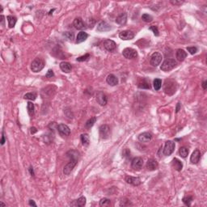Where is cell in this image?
I'll use <instances>...</instances> for the list:
<instances>
[{
  "label": "cell",
  "mask_w": 207,
  "mask_h": 207,
  "mask_svg": "<svg viewBox=\"0 0 207 207\" xmlns=\"http://www.w3.org/2000/svg\"><path fill=\"white\" fill-rule=\"evenodd\" d=\"M201 159V152L198 149L195 150L190 157V162L193 164H197Z\"/></svg>",
  "instance_id": "cell-18"
},
{
  "label": "cell",
  "mask_w": 207,
  "mask_h": 207,
  "mask_svg": "<svg viewBox=\"0 0 207 207\" xmlns=\"http://www.w3.org/2000/svg\"><path fill=\"white\" fill-rule=\"evenodd\" d=\"M24 98L25 100H35L37 99V95L35 93H27L24 95Z\"/></svg>",
  "instance_id": "cell-35"
},
{
  "label": "cell",
  "mask_w": 207,
  "mask_h": 207,
  "mask_svg": "<svg viewBox=\"0 0 207 207\" xmlns=\"http://www.w3.org/2000/svg\"><path fill=\"white\" fill-rule=\"evenodd\" d=\"M119 37L123 41H130L134 37V33L130 30H125L119 33Z\"/></svg>",
  "instance_id": "cell-10"
},
{
  "label": "cell",
  "mask_w": 207,
  "mask_h": 207,
  "mask_svg": "<svg viewBox=\"0 0 207 207\" xmlns=\"http://www.w3.org/2000/svg\"><path fill=\"white\" fill-rule=\"evenodd\" d=\"M27 109H28V112H29V114L33 117L34 114V105L32 102H29L28 105H27Z\"/></svg>",
  "instance_id": "cell-33"
},
{
  "label": "cell",
  "mask_w": 207,
  "mask_h": 207,
  "mask_svg": "<svg viewBox=\"0 0 207 207\" xmlns=\"http://www.w3.org/2000/svg\"><path fill=\"white\" fill-rule=\"evenodd\" d=\"M72 206L79 207H83L86 205V197H80L79 199L75 200L74 202L71 204Z\"/></svg>",
  "instance_id": "cell-26"
},
{
  "label": "cell",
  "mask_w": 207,
  "mask_h": 207,
  "mask_svg": "<svg viewBox=\"0 0 207 207\" xmlns=\"http://www.w3.org/2000/svg\"><path fill=\"white\" fill-rule=\"evenodd\" d=\"M54 76V71L52 70H49L48 72H47V74L45 75L46 78H52V77Z\"/></svg>",
  "instance_id": "cell-44"
},
{
  "label": "cell",
  "mask_w": 207,
  "mask_h": 207,
  "mask_svg": "<svg viewBox=\"0 0 207 207\" xmlns=\"http://www.w3.org/2000/svg\"><path fill=\"white\" fill-rule=\"evenodd\" d=\"M81 142L83 146H88L90 143V138L88 134H83L80 137Z\"/></svg>",
  "instance_id": "cell-29"
},
{
  "label": "cell",
  "mask_w": 207,
  "mask_h": 207,
  "mask_svg": "<svg viewBox=\"0 0 207 207\" xmlns=\"http://www.w3.org/2000/svg\"><path fill=\"white\" fill-rule=\"evenodd\" d=\"M96 101L101 106H105L108 103V98L107 96L102 92H99L96 95Z\"/></svg>",
  "instance_id": "cell-12"
},
{
  "label": "cell",
  "mask_w": 207,
  "mask_h": 207,
  "mask_svg": "<svg viewBox=\"0 0 207 207\" xmlns=\"http://www.w3.org/2000/svg\"><path fill=\"white\" fill-rule=\"evenodd\" d=\"M175 143L172 142V141H167L165 143V146L164 148V151H163V153L164 155L165 156H169L171 155L172 153H173L174 150H175Z\"/></svg>",
  "instance_id": "cell-4"
},
{
  "label": "cell",
  "mask_w": 207,
  "mask_h": 207,
  "mask_svg": "<svg viewBox=\"0 0 207 207\" xmlns=\"http://www.w3.org/2000/svg\"><path fill=\"white\" fill-rule=\"evenodd\" d=\"M179 154L182 158H186L189 155V149L185 147H182L179 149Z\"/></svg>",
  "instance_id": "cell-31"
},
{
  "label": "cell",
  "mask_w": 207,
  "mask_h": 207,
  "mask_svg": "<svg viewBox=\"0 0 207 207\" xmlns=\"http://www.w3.org/2000/svg\"><path fill=\"white\" fill-rule=\"evenodd\" d=\"M60 69L64 73H70V72L71 71L72 67L71 65L69 62H62L60 63Z\"/></svg>",
  "instance_id": "cell-24"
},
{
  "label": "cell",
  "mask_w": 207,
  "mask_h": 207,
  "mask_svg": "<svg viewBox=\"0 0 207 207\" xmlns=\"http://www.w3.org/2000/svg\"><path fill=\"white\" fill-rule=\"evenodd\" d=\"M90 58V54H86L83 56H81V57H79L77 58V61L78 62H84V61H87Z\"/></svg>",
  "instance_id": "cell-39"
},
{
  "label": "cell",
  "mask_w": 207,
  "mask_h": 207,
  "mask_svg": "<svg viewBox=\"0 0 207 207\" xmlns=\"http://www.w3.org/2000/svg\"><path fill=\"white\" fill-rule=\"evenodd\" d=\"M5 143V136L3 132L2 133V140H1V145H3Z\"/></svg>",
  "instance_id": "cell-46"
},
{
  "label": "cell",
  "mask_w": 207,
  "mask_h": 207,
  "mask_svg": "<svg viewBox=\"0 0 207 207\" xmlns=\"http://www.w3.org/2000/svg\"><path fill=\"white\" fill-rule=\"evenodd\" d=\"M143 166V159L141 157H135L131 161V167L134 170L139 171Z\"/></svg>",
  "instance_id": "cell-7"
},
{
  "label": "cell",
  "mask_w": 207,
  "mask_h": 207,
  "mask_svg": "<svg viewBox=\"0 0 207 207\" xmlns=\"http://www.w3.org/2000/svg\"><path fill=\"white\" fill-rule=\"evenodd\" d=\"M126 181L128 184L134 186H138L142 183L139 177H134V176H127L126 177Z\"/></svg>",
  "instance_id": "cell-14"
},
{
  "label": "cell",
  "mask_w": 207,
  "mask_h": 207,
  "mask_svg": "<svg viewBox=\"0 0 207 207\" xmlns=\"http://www.w3.org/2000/svg\"><path fill=\"white\" fill-rule=\"evenodd\" d=\"M63 36L65 37H67L69 41H73V39L75 37L74 33L72 32H66L65 33H63Z\"/></svg>",
  "instance_id": "cell-38"
},
{
  "label": "cell",
  "mask_w": 207,
  "mask_h": 207,
  "mask_svg": "<svg viewBox=\"0 0 207 207\" xmlns=\"http://www.w3.org/2000/svg\"><path fill=\"white\" fill-rule=\"evenodd\" d=\"M88 37V34L87 33H84V32H80L79 33L78 35H77L76 37V43L77 44H79V43H82L85 41L87 39Z\"/></svg>",
  "instance_id": "cell-25"
},
{
  "label": "cell",
  "mask_w": 207,
  "mask_h": 207,
  "mask_svg": "<svg viewBox=\"0 0 207 207\" xmlns=\"http://www.w3.org/2000/svg\"><path fill=\"white\" fill-rule=\"evenodd\" d=\"M0 205H1V206H6V205H5L4 203H3V202H0Z\"/></svg>",
  "instance_id": "cell-52"
},
{
  "label": "cell",
  "mask_w": 207,
  "mask_h": 207,
  "mask_svg": "<svg viewBox=\"0 0 207 207\" xmlns=\"http://www.w3.org/2000/svg\"><path fill=\"white\" fill-rule=\"evenodd\" d=\"M100 206H111V201L108 198H102L100 201Z\"/></svg>",
  "instance_id": "cell-34"
},
{
  "label": "cell",
  "mask_w": 207,
  "mask_h": 207,
  "mask_svg": "<svg viewBox=\"0 0 207 207\" xmlns=\"http://www.w3.org/2000/svg\"><path fill=\"white\" fill-rule=\"evenodd\" d=\"M182 201H183V202L185 203V205L188 206H190L191 202H192V201H193V197H190V196H186V197H185L183 198Z\"/></svg>",
  "instance_id": "cell-37"
},
{
  "label": "cell",
  "mask_w": 207,
  "mask_h": 207,
  "mask_svg": "<svg viewBox=\"0 0 207 207\" xmlns=\"http://www.w3.org/2000/svg\"><path fill=\"white\" fill-rule=\"evenodd\" d=\"M7 21H8L9 27H10V28H14L17 21L16 17L13 16H8L7 17Z\"/></svg>",
  "instance_id": "cell-28"
},
{
  "label": "cell",
  "mask_w": 207,
  "mask_h": 207,
  "mask_svg": "<svg viewBox=\"0 0 207 207\" xmlns=\"http://www.w3.org/2000/svg\"><path fill=\"white\" fill-rule=\"evenodd\" d=\"M57 130L62 136H69L71 134L70 128L65 124H59L58 126H57Z\"/></svg>",
  "instance_id": "cell-11"
},
{
  "label": "cell",
  "mask_w": 207,
  "mask_h": 207,
  "mask_svg": "<svg viewBox=\"0 0 207 207\" xmlns=\"http://www.w3.org/2000/svg\"><path fill=\"white\" fill-rule=\"evenodd\" d=\"M149 29L153 31V33H154V35H155V36H156V37L159 36V30H158V28H157L156 26H151V27H150V29Z\"/></svg>",
  "instance_id": "cell-41"
},
{
  "label": "cell",
  "mask_w": 207,
  "mask_h": 207,
  "mask_svg": "<svg viewBox=\"0 0 207 207\" xmlns=\"http://www.w3.org/2000/svg\"><path fill=\"white\" fill-rule=\"evenodd\" d=\"M106 82L108 84H109L110 86H116V85L118 84V79L117 77L113 75V74H110L109 75L107 78H106Z\"/></svg>",
  "instance_id": "cell-20"
},
{
  "label": "cell",
  "mask_w": 207,
  "mask_h": 207,
  "mask_svg": "<svg viewBox=\"0 0 207 207\" xmlns=\"http://www.w3.org/2000/svg\"><path fill=\"white\" fill-rule=\"evenodd\" d=\"M181 109V103H177V105H176V113H178L179 110Z\"/></svg>",
  "instance_id": "cell-50"
},
{
  "label": "cell",
  "mask_w": 207,
  "mask_h": 207,
  "mask_svg": "<svg viewBox=\"0 0 207 207\" xmlns=\"http://www.w3.org/2000/svg\"><path fill=\"white\" fill-rule=\"evenodd\" d=\"M103 45H104L105 49L107 51H109V52H112V51L115 50V49H116V47H117L116 43H115L113 40H109V39L105 40V41H104V43H103Z\"/></svg>",
  "instance_id": "cell-13"
},
{
  "label": "cell",
  "mask_w": 207,
  "mask_h": 207,
  "mask_svg": "<svg viewBox=\"0 0 207 207\" xmlns=\"http://www.w3.org/2000/svg\"><path fill=\"white\" fill-rule=\"evenodd\" d=\"M45 67V62L41 58H37L33 61L31 64V70L35 73L40 72Z\"/></svg>",
  "instance_id": "cell-3"
},
{
  "label": "cell",
  "mask_w": 207,
  "mask_h": 207,
  "mask_svg": "<svg viewBox=\"0 0 207 207\" xmlns=\"http://www.w3.org/2000/svg\"><path fill=\"white\" fill-rule=\"evenodd\" d=\"M202 88H203V89H204V90H206V88H207V81L205 80L204 82H203V83H202Z\"/></svg>",
  "instance_id": "cell-48"
},
{
  "label": "cell",
  "mask_w": 207,
  "mask_h": 207,
  "mask_svg": "<svg viewBox=\"0 0 207 207\" xmlns=\"http://www.w3.org/2000/svg\"><path fill=\"white\" fill-rule=\"evenodd\" d=\"M153 85H154V88L155 91L160 90L161 87H162V80L160 79H155L153 82Z\"/></svg>",
  "instance_id": "cell-32"
},
{
  "label": "cell",
  "mask_w": 207,
  "mask_h": 207,
  "mask_svg": "<svg viewBox=\"0 0 207 207\" xmlns=\"http://www.w3.org/2000/svg\"><path fill=\"white\" fill-rule=\"evenodd\" d=\"M152 139V134L149 132H144L138 135V140L141 143H148Z\"/></svg>",
  "instance_id": "cell-16"
},
{
  "label": "cell",
  "mask_w": 207,
  "mask_h": 207,
  "mask_svg": "<svg viewBox=\"0 0 207 207\" xmlns=\"http://www.w3.org/2000/svg\"><path fill=\"white\" fill-rule=\"evenodd\" d=\"M187 50L189 52V54L192 55L195 54L197 52V47H187Z\"/></svg>",
  "instance_id": "cell-40"
},
{
  "label": "cell",
  "mask_w": 207,
  "mask_h": 207,
  "mask_svg": "<svg viewBox=\"0 0 207 207\" xmlns=\"http://www.w3.org/2000/svg\"><path fill=\"white\" fill-rule=\"evenodd\" d=\"M130 205H132L130 203V202L129 201V200H127L126 199V201H121V202H120V206H130Z\"/></svg>",
  "instance_id": "cell-42"
},
{
  "label": "cell",
  "mask_w": 207,
  "mask_h": 207,
  "mask_svg": "<svg viewBox=\"0 0 207 207\" xmlns=\"http://www.w3.org/2000/svg\"><path fill=\"white\" fill-rule=\"evenodd\" d=\"M163 89H164V92L166 95L172 96L176 93V90H177V83L172 79H167L164 81Z\"/></svg>",
  "instance_id": "cell-1"
},
{
  "label": "cell",
  "mask_w": 207,
  "mask_h": 207,
  "mask_svg": "<svg viewBox=\"0 0 207 207\" xmlns=\"http://www.w3.org/2000/svg\"><path fill=\"white\" fill-rule=\"evenodd\" d=\"M138 87L141 89H150L151 88V84H150V81H148L146 79H143L138 83Z\"/></svg>",
  "instance_id": "cell-27"
},
{
  "label": "cell",
  "mask_w": 207,
  "mask_h": 207,
  "mask_svg": "<svg viewBox=\"0 0 207 207\" xmlns=\"http://www.w3.org/2000/svg\"><path fill=\"white\" fill-rule=\"evenodd\" d=\"M142 20L146 23H150L153 20V17L149 14H143L142 16Z\"/></svg>",
  "instance_id": "cell-36"
},
{
  "label": "cell",
  "mask_w": 207,
  "mask_h": 207,
  "mask_svg": "<svg viewBox=\"0 0 207 207\" xmlns=\"http://www.w3.org/2000/svg\"><path fill=\"white\" fill-rule=\"evenodd\" d=\"M172 167L175 170H176L177 172H181L183 168V164H182L181 161L179 160L176 158H175L172 161Z\"/></svg>",
  "instance_id": "cell-21"
},
{
  "label": "cell",
  "mask_w": 207,
  "mask_h": 207,
  "mask_svg": "<svg viewBox=\"0 0 207 207\" xmlns=\"http://www.w3.org/2000/svg\"><path fill=\"white\" fill-rule=\"evenodd\" d=\"M37 130L35 127H32V128H31V134H34L37 133Z\"/></svg>",
  "instance_id": "cell-47"
},
{
  "label": "cell",
  "mask_w": 207,
  "mask_h": 207,
  "mask_svg": "<svg viewBox=\"0 0 207 207\" xmlns=\"http://www.w3.org/2000/svg\"><path fill=\"white\" fill-rule=\"evenodd\" d=\"M96 117H91L90 119H88L86 123H85V127L87 128V129H91L92 127L94 126V124L96 123Z\"/></svg>",
  "instance_id": "cell-30"
},
{
  "label": "cell",
  "mask_w": 207,
  "mask_h": 207,
  "mask_svg": "<svg viewBox=\"0 0 207 207\" xmlns=\"http://www.w3.org/2000/svg\"><path fill=\"white\" fill-rule=\"evenodd\" d=\"M29 206H37V204L35 203V202H34L33 200H29Z\"/></svg>",
  "instance_id": "cell-45"
},
{
  "label": "cell",
  "mask_w": 207,
  "mask_h": 207,
  "mask_svg": "<svg viewBox=\"0 0 207 207\" xmlns=\"http://www.w3.org/2000/svg\"><path fill=\"white\" fill-rule=\"evenodd\" d=\"M176 59H177L179 62H183V61L186 58V57H187V53H186L184 50L179 49V50H176Z\"/></svg>",
  "instance_id": "cell-23"
},
{
  "label": "cell",
  "mask_w": 207,
  "mask_h": 207,
  "mask_svg": "<svg viewBox=\"0 0 207 207\" xmlns=\"http://www.w3.org/2000/svg\"><path fill=\"white\" fill-rule=\"evenodd\" d=\"M122 54L127 59H134L138 57V52L132 48H126L123 50Z\"/></svg>",
  "instance_id": "cell-5"
},
{
  "label": "cell",
  "mask_w": 207,
  "mask_h": 207,
  "mask_svg": "<svg viewBox=\"0 0 207 207\" xmlns=\"http://www.w3.org/2000/svg\"><path fill=\"white\" fill-rule=\"evenodd\" d=\"M1 20V24L3 25L4 24V16H1V20Z\"/></svg>",
  "instance_id": "cell-51"
},
{
  "label": "cell",
  "mask_w": 207,
  "mask_h": 207,
  "mask_svg": "<svg viewBox=\"0 0 207 207\" xmlns=\"http://www.w3.org/2000/svg\"><path fill=\"white\" fill-rule=\"evenodd\" d=\"M96 29L99 32H108L112 29L111 26L105 21H100L97 24V28Z\"/></svg>",
  "instance_id": "cell-15"
},
{
  "label": "cell",
  "mask_w": 207,
  "mask_h": 207,
  "mask_svg": "<svg viewBox=\"0 0 207 207\" xmlns=\"http://www.w3.org/2000/svg\"><path fill=\"white\" fill-rule=\"evenodd\" d=\"M100 131V136L102 139H108L110 137V127L108 125H102L99 129Z\"/></svg>",
  "instance_id": "cell-6"
},
{
  "label": "cell",
  "mask_w": 207,
  "mask_h": 207,
  "mask_svg": "<svg viewBox=\"0 0 207 207\" xmlns=\"http://www.w3.org/2000/svg\"><path fill=\"white\" fill-rule=\"evenodd\" d=\"M159 168V164L155 159H148L147 163V168L149 171H155Z\"/></svg>",
  "instance_id": "cell-17"
},
{
  "label": "cell",
  "mask_w": 207,
  "mask_h": 207,
  "mask_svg": "<svg viewBox=\"0 0 207 207\" xmlns=\"http://www.w3.org/2000/svg\"><path fill=\"white\" fill-rule=\"evenodd\" d=\"M170 3L172 5H175V6H180V5H181L182 3H184V1H181V0H180V1H177V0H172Z\"/></svg>",
  "instance_id": "cell-43"
},
{
  "label": "cell",
  "mask_w": 207,
  "mask_h": 207,
  "mask_svg": "<svg viewBox=\"0 0 207 207\" xmlns=\"http://www.w3.org/2000/svg\"><path fill=\"white\" fill-rule=\"evenodd\" d=\"M29 172H30V174H31V176H34V171H33V167H30L29 168Z\"/></svg>",
  "instance_id": "cell-49"
},
{
  "label": "cell",
  "mask_w": 207,
  "mask_h": 207,
  "mask_svg": "<svg viewBox=\"0 0 207 207\" xmlns=\"http://www.w3.org/2000/svg\"><path fill=\"white\" fill-rule=\"evenodd\" d=\"M77 163H78V159H71V161L68 163L64 167L63 173L65 175H70L71 172L73 171V169L75 168V167L76 166Z\"/></svg>",
  "instance_id": "cell-9"
},
{
  "label": "cell",
  "mask_w": 207,
  "mask_h": 207,
  "mask_svg": "<svg viewBox=\"0 0 207 207\" xmlns=\"http://www.w3.org/2000/svg\"><path fill=\"white\" fill-rule=\"evenodd\" d=\"M73 25L78 30H83L86 28L84 22L83 21V20L81 18H79V17L75 19V20L73 22Z\"/></svg>",
  "instance_id": "cell-19"
},
{
  "label": "cell",
  "mask_w": 207,
  "mask_h": 207,
  "mask_svg": "<svg viewBox=\"0 0 207 207\" xmlns=\"http://www.w3.org/2000/svg\"><path fill=\"white\" fill-rule=\"evenodd\" d=\"M176 61L175 59H172V58H169V59H166L162 63L160 67V69L163 71H169L171 70H172L173 68H175L176 67Z\"/></svg>",
  "instance_id": "cell-2"
},
{
  "label": "cell",
  "mask_w": 207,
  "mask_h": 207,
  "mask_svg": "<svg viewBox=\"0 0 207 207\" xmlns=\"http://www.w3.org/2000/svg\"><path fill=\"white\" fill-rule=\"evenodd\" d=\"M127 22V14L126 13H121L120 16L117 17L116 23L119 25H125Z\"/></svg>",
  "instance_id": "cell-22"
},
{
  "label": "cell",
  "mask_w": 207,
  "mask_h": 207,
  "mask_svg": "<svg viewBox=\"0 0 207 207\" xmlns=\"http://www.w3.org/2000/svg\"><path fill=\"white\" fill-rule=\"evenodd\" d=\"M162 58H163V57H162V54L160 53L155 52L151 57V61H150L151 65H152L153 67H158L160 64Z\"/></svg>",
  "instance_id": "cell-8"
}]
</instances>
